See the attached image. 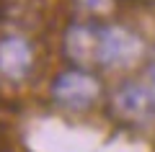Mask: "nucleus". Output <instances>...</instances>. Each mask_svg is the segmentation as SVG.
<instances>
[{"label": "nucleus", "instance_id": "obj_1", "mask_svg": "<svg viewBox=\"0 0 155 152\" xmlns=\"http://www.w3.org/2000/svg\"><path fill=\"white\" fill-rule=\"evenodd\" d=\"M101 95V82L96 75H91L83 67L60 72L52 82V98L62 108L70 111H85L96 103V98Z\"/></svg>", "mask_w": 155, "mask_h": 152}, {"label": "nucleus", "instance_id": "obj_2", "mask_svg": "<svg viewBox=\"0 0 155 152\" xmlns=\"http://www.w3.org/2000/svg\"><path fill=\"white\" fill-rule=\"evenodd\" d=\"M142 39L124 26H101V65L132 67L142 57Z\"/></svg>", "mask_w": 155, "mask_h": 152}, {"label": "nucleus", "instance_id": "obj_3", "mask_svg": "<svg viewBox=\"0 0 155 152\" xmlns=\"http://www.w3.org/2000/svg\"><path fill=\"white\" fill-rule=\"evenodd\" d=\"M65 54L83 70L101 65V26L91 23L70 26L65 34Z\"/></svg>", "mask_w": 155, "mask_h": 152}, {"label": "nucleus", "instance_id": "obj_4", "mask_svg": "<svg viewBox=\"0 0 155 152\" xmlns=\"http://www.w3.org/2000/svg\"><path fill=\"white\" fill-rule=\"evenodd\" d=\"M34 67V49L23 36L0 39V75L8 80H23Z\"/></svg>", "mask_w": 155, "mask_h": 152}, {"label": "nucleus", "instance_id": "obj_5", "mask_svg": "<svg viewBox=\"0 0 155 152\" xmlns=\"http://www.w3.org/2000/svg\"><path fill=\"white\" fill-rule=\"evenodd\" d=\"M114 111L122 119L129 121H145L155 114V98L147 88L134 85V82H127L116 90L114 95Z\"/></svg>", "mask_w": 155, "mask_h": 152}, {"label": "nucleus", "instance_id": "obj_6", "mask_svg": "<svg viewBox=\"0 0 155 152\" xmlns=\"http://www.w3.org/2000/svg\"><path fill=\"white\" fill-rule=\"evenodd\" d=\"M78 3L91 13H109L114 5V0H78Z\"/></svg>", "mask_w": 155, "mask_h": 152}, {"label": "nucleus", "instance_id": "obj_7", "mask_svg": "<svg viewBox=\"0 0 155 152\" xmlns=\"http://www.w3.org/2000/svg\"><path fill=\"white\" fill-rule=\"evenodd\" d=\"M150 80H153V85H155V67H153V72H150Z\"/></svg>", "mask_w": 155, "mask_h": 152}]
</instances>
